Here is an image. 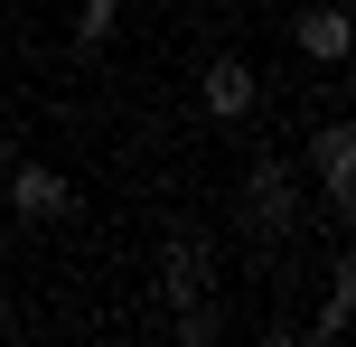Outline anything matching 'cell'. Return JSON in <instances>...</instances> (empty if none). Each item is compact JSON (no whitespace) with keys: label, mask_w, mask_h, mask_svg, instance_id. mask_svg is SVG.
Returning a JSON list of instances; mask_svg holds the SVG:
<instances>
[{"label":"cell","mask_w":356,"mask_h":347,"mask_svg":"<svg viewBox=\"0 0 356 347\" xmlns=\"http://www.w3.org/2000/svg\"><path fill=\"white\" fill-rule=\"evenodd\" d=\"M0 207H10L19 225H56V216H75V179H66V169H47V160H19V150H10Z\"/></svg>","instance_id":"cell-1"},{"label":"cell","mask_w":356,"mask_h":347,"mask_svg":"<svg viewBox=\"0 0 356 347\" xmlns=\"http://www.w3.org/2000/svg\"><path fill=\"white\" fill-rule=\"evenodd\" d=\"M197 104L216 113V122H253V104H263V75L244 66V56H207V75H197Z\"/></svg>","instance_id":"cell-2"},{"label":"cell","mask_w":356,"mask_h":347,"mask_svg":"<svg viewBox=\"0 0 356 347\" xmlns=\"http://www.w3.org/2000/svg\"><path fill=\"white\" fill-rule=\"evenodd\" d=\"M244 207H253V225H291V207H300V169H291L282 150H263V160L244 169Z\"/></svg>","instance_id":"cell-3"},{"label":"cell","mask_w":356,"mask_h":347,"mask_svg":"<svg viewBox=\"0 0 356 347\" xmlns=\"http://www.w3.org/2000/svg\"><path fill=\"white\" fill-rule=\"evenodd\" d=\"M309 169H319L328 207L347 216V207H356V131L347 122H319V131H309Z\"/></svg>","instance_id":"cell-4"},{"label":"cell","mask_w":356,"mask_h":347,"mask_svg":"<svg viewBox=\"0 0 356 347\" xmlns=\"http://www.w3.org/2000/svg\"><path fill=\"white\" fill-rule=\"evenodd\" d=\"M291 47H300L309 66H347V47H356V19L338 10V0H319V10H300V19H291Z\"/></svg>","instance_id":"cell-5"},{"label":"cell","mask_w":356,"mask_h":347,"mask_svg":"<svg viewBox=\"0 0 356 347\" xmlns=\"http://www.w3.org/2000/svg\"><path fill=\"white\" fill-rule=\"evenodd\" d=\"M113 29H122V0H75V19H66V38H75V56H94V47H113Z\"/></svg>","instance_id":"cell-6"},{"label":"cell","mask_w":356,"mask_h":347,"mask_svg":"<svg viewBox=\"0 0 356 347\" xmlns=\"http://www.w3.org/2000/svg\"><path fill=\"white\" fill-rule=\"evenodd\" d=\"M347 310H356V263H328V300H319V319H309V338H338Z\"/></svg>","instance_id":"cell-7"},{"label":"cell","mask_w":356,"mask_h":347,"mask_svg":"<svg viewBox=\"0 0 356 347\" xmlns=\"http://www.w3.org/2000/svg\"><path fill=\"white\" fill-rule=\"evenodd\" d=\"M197 291H207V254H197V244H178L169 273H160V300H197Z\"/></svg>","instance_id":"cell-8"},{"label":"cell","mask_w":356,"mask_h":347,"mask_svg":"<svg viewBox=\"0 0 356 347\" xmlns=\"http://www.w3.org/2000/svg\"><path fill=\"white\" fill-rule=\"evenodd\" d=\"M216 329H225V319H216V310H207V300H178V338H188V347H207Z\"/></svg>","instance_id":"cell-9"},{"label":"cell","mask_w":356,"mask_h":347,"mask_svg":"<svg viewBox=\"0 0 356 347\" xmlns=\"http://www.w3.org/2000/svg\"><path fill=\"white\" fill-rule=\"evenodd\" d=\"M10 150H19V131H10V113H0V160H10Z\"/></svg>","instance_id":"cell-10"}]
</instances>
